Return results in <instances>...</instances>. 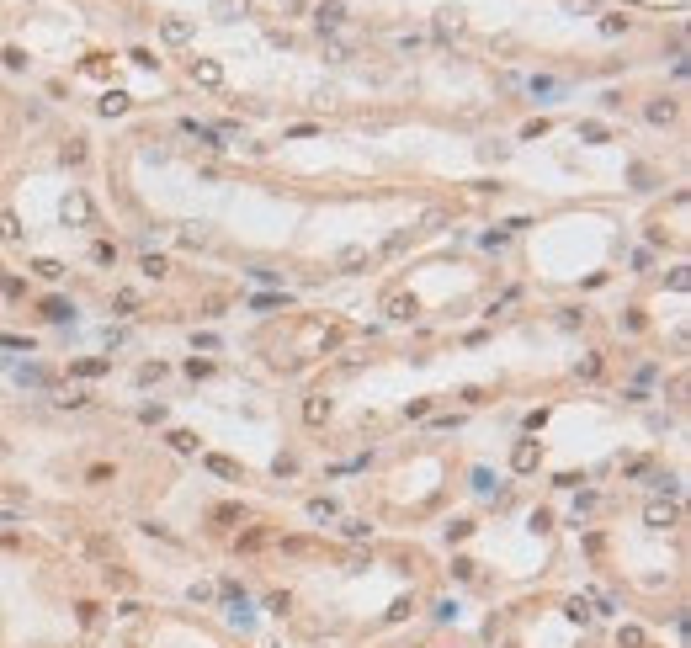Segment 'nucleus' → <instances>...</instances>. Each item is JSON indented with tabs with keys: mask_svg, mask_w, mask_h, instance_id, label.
<instances>
[{
	"mask_svg": "<svg viewBox=\"0 0 691 648\" xmlns=\"http://www.w3.org/2000/svg\"><path fill=\"white\" fill-rule=\"evenodd\" d=\"M160 32H165V43H186V37H192V22H176V16H170Z\"/></svg>",
	"mask_w": 691,
	"mask_h": 648,
	"instance_id": "423d86ee",
	"label": "nucleus"
},
{
	"mask_svg": "<svg viewBox=\"0 0 691 648\" xmlns=\"http://www.w3.org/2000/svg\"><path fill=\"white\" fill-rule=\"evenodd\" d=\"M170 446H176V452H197V436L192 431H176V436H170Z\"/></svg>",
	"mask_w": 691,
	"mask_h": 648,
	"instance_id": "9d476101",
	"label": "nucleus"
},
{
	"mask_svg": "<svg viewBox=\"0 0 691 648\" xmlns=\"http://www.w3.org/2000/svg\"><path fill=\"white\" fill-rule=\"evenodd\" d=\"M649 117L665 122V117H676V107H670V101H654V107H649Z\"/></svg>",
	"mask_w": 691,
	"mask_h": 648,
	"instance_id": "f8f14e48",
	"label": "nucleus"
},
{
	"mask_svg": "<svg viewBox=\"0 0 691 648\" xmlns=\"http://www.w3.org/2000/svg\"><path fill=\"white\" fill-rule=\"evenodd\" d=\"M304 420H309V425L330 420V398H325V394H309V404H304Z\"/></svg>",
	"mask_w": 691,
	"mask_h": 648,
	"instance_id": "39448f33",
	"label": "nucleus"
},
{
	"mask_svg": "<svg viewBox=\"0 0 691 648\" xmlns=\"http://www.w3.org/2000/svg\"><path fill=\"white\" fill-rule=\"evenodd\" d=\"M64 218H70V223H91V202H85L80 192H70L64 197Z\"/></svg>",
	"mask_w": 691,
	"mask_h": 648,
	"instance_id": "20e7f679",
	"label": "nucleus"
},
{
	"mask_svg": "<svg viewBox=\"0 0 691 648\" xmlns=\"http://www.w3.org/2000/svg\"><path fill=\"white\" fill-rule=\"evenodd\" d=\"M0 240H22V223H16V213H0Z\"/></svg>",
	"mask_w": 691,
	"mask_h": 648,
	"instance_id": "1a4fd4ad",
	"label": "nucleus"
},
{
	"mask_svg": "<svg viewBox=\"0 0 691 648\" xmlns=\"http://www.w3.org/2000/svg\"><path fill=\"white\" fill-rule=\"evenodd\" d=\"M314 22H319V32H335V27L346 22V6H335V0H325V6L314 11Z\"/></svg>",
	"mask_w": 691,
	"mask_h": 648,
	"instance_id": "f257e3e1",
	"label": "nucleus"
},
{
	"mask_svg": "<svg viewBox=\"0 0 691 648\" xmlns=\"http://www.w3.org/2000/svg\"><path fill=\"white\" fill-rule=\"evenodd\" d=\"M192 80L197 85H224V70L213 59H192Z\"/></svg>",
	"mask_w": 691,
	"mask_h": 648,
	"instance_id": "7ed1b4c3",
	"label": "nucleus"
},
{
	"mask_svg": "<svg viewBox=\"0 0 691 648\" xmlns=\"http://www.w3.org/2000/svg\"><path fill=\"white\" fill-rule=\"evenodd\" d=\"M122 107H128V96H122V91H107V96H101V112H107V117H117Z\"/></svg>",
	"mask_w": 691,
	"mask_h": 648,
	"instance_id": "6e6552de",
	"label": "nucleus"
},
{
	"mask_svg": "<svg viewBox=\"0 0 691 648\" xmlns=\"http://www.w3.org/2000/svg\"><path fill=\"white\" fill-rule=\"evenodd\" d=\"M437 27H441V32H463V11H458V6L437 11Z\"/></svg>",
	"mask_w": 691,
	"mask_h": 648,
	"instance_id": "0eeeda50",
	"label": "nucleus"
},
{
	"mask_svg": "<svg viewBox=\"0 0 691 648\" xmlns=\"http://www.w3.org/2000/svg\"><path fill=\"white\" fill-rule=\"evenodd\" d=\"M388 313H394V319H410V313H415V298H394V303H388Z\"/></svg>",
	"mask_w": 691,
	"mask_h": 648,
	"instance_id": "9b49d317",
	"label": "nucleus"
},
{
	"mask_svg": "<svg viewBox=\"0 0 691 648\" xmlns=\"http://www.w3.org/2000/svg\"><path fill=\"white\" fill-rule=\"evenodd\" d=\"M537 457H543V452H537V441H516L510 462H516V473H532V468H537Z\"/></svg>",
	"mask_w": 691,
	"mask_h": 648,
	"instance_id": "f03ea898",
	"label": "nucleus"
}]
</instances>
